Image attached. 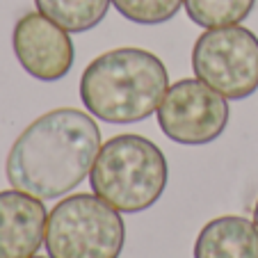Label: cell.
I'll return each instance as SVG.
<instances>
[{
    "label": "cell",
    "instance_id": "obj_1",
    "mask_svg": "<svg viewBox=\"0 0 258 258\" xmlns=\"http://www.w3.org/2000/svg\"><path fill=\"white\" fill-rule=\"evenodd\" d=\"M101 128L92 114L57 107L37 117L12 144L5 162L14 190L57 199L89 176L101 151Z\"/></svg>",
    "mask_w": 258,
    "mask_h": 258
},
{
    "label": "cell",
    "instance_id": "obj_2",
    "mask_svg": "<svg viewBox=\"0 0 258 258\" xmlns=\"http://www.w3.org/2000/svg\"><path fill=\"white\" fill-rule=\"evenodd\" d=\"M169 89V73L158 55L144 48H114L87 64L80 101L105 123H137L151 117Z\"/></svg>",
    "mask_w": 258,
    "mask_h": 258
},
{
    "label": "cell",
    "instance_id": "obj_3",
    "mask_svg": "<svg viewBox=\"0 0 258 258\" xmlns=\"http://www.w3.org/2000/svg\"><path fill=\"white\" fill-rule=\"evenodd\" d=\"M167 178L165 153L151 140L133 133L110 137L89 171L94 195L126 215L151 208L165 195Z\"/></svg>",
    "mask_w": 258,
    "mask_h": 258
},
{
    "label": "cell",
    "instance_id": "obj_4",
    "mask_svg": "<svg viewBox=\"0 0 258 258\" xmlns=\"http://www.w3.org/2000/svg\"><path fill=\"white\" fill-rule=\"evenodd\" d=\"M123 242L126 226L119 210L96 195L67 197L48 213V258H119Z\"/></svg>",
    "mask_w": 258,
    "mask_h": 258
},
{
    "label": "cell",
    "instance_id": "obj_5",
    "mask_svg": "<svg viewBox=\"0 0 258 258\" xmlns=\"http://www.w3.org/2000/svg\"><path fill=\"white\" fill-rule=\"evenodd\" d=\"M192 69L226 101H242L258 89V37L242 25L206 30L192 48Z\"/></svg>",
    "mask_w": 258,
    "mask_h": 258
},
{
    "label": "cell",
    "instance_id": "obj_6",
    "mask_svg": "<svg viewBox=\"0 0 258 258\" xmlns=\"http://www.w3.org/2000/svg\"><path fill=\"white\" fill-rule=\"evenodd\" d=\"M160 131L183 146L215 142L229 123V103L199 78H183L169 85L156 110Z\"/></svg>",
    "mask_w": 258,
    "mask_h": 258
},
{
    "label": "cell",
    "instance_id": "obj_7",
    "mask_svg": "<svg viewBox=\"0 0 258 258\" xmlns=\"http://www.w3.org/2000/svg\"><path fill=\"white\" fill-rule=\"evenodd\" d=\"M12 46L25 73L41 83H55L64 78L76 62V48L69 30L41 12H28L16 21Z\"/></svg>",
    "mask_w": 258,
    "mask_h": 258
},
{
    "label": "cell",
    "instance_id": "obj_8",
    "mask_svg": "<svg viewBox=\"0 0 258 258\" xmlns=\"http://www.w3.org/2000/svg\"><path fill=\"white\" fill-rule=\"evenodd\" d=\"M46 213L41 199L21 190L0 192V258H32L46 240Z\"/></svg>",
    "mask_w": 258,
    "mask_h": 258
},
{
    "label": "cell",
    "instance_id": "obj_9",
    "mask_svg": "<svg viewBox=\"0 0 258 258\" xmlns=\"http://www.w3.org/2000/svg\"><path fill=\"white\" fill-rule=\"evenodd\" d=\"M195 258H258V226L240 215H224L201 229Z\"/></svg>",
    "mask_w": 258,
    "mask_h": 258
},
{
    "label": "cell",
    "instance_id": "obj_10",
    "mask_svg": "<svg viewBox=\"0 0 258 258\" xmlns=\"http://www.w3.org/2000/svg\"><path fill=\"white\" fill-rule=\"evenodd\" d=\"M112 0H34L37 12L69 32H87L105 19Z\"/></svg>",
    "mask_w": 258,
    "mask_h": 258
},
{
    "label": "cell",
    "instance_id": "obj_11",
    "mask_svg": "<svg viewBox=\"0 0 258 258\" xmlns=\"http://www.w3.org/2000/svg\"><path fill=\"white\" fill-rule=\"evenodd\" d=\"M183 5L192 23L210 30L240 25L256 7V0H185Z\"/></svg>",
    "mask_w": 258,
    "mask_h": 258
},
{
    "label": "cell",
    "instance_id": "obj_12",
    "mask_svg": "<svg viewBox=\"0 0 258 258\" xmlns=\"http://www.w3.org/2000/svg\"><path fill=\"white\" fill-rule=\"evenodd\" d=\"M185 0H112L123 19L140 25H158L174 19Z\"/></svg>",
    "mask_w": 258,
    "mask_h": 258
},
{
    "label": "cell",
    "instance_id": "obj_13",
    "mask_svg": "<svg viewBox=\"0 0 258 258\" xmlns=\"http://www.w3.org/2000/svg\"><path fill=\"white\" fill-rule=\"evenodd\" d=\"M253 224L258 226V204H256V210H253Z\"/></svg>",
    "mask_w": 258,
    "mask_h": 258
},
{
    "label": "cell",
    "instance_id": "obj_14",
    "mask_svg": "<svg viewBox=\"0 0 258 258\" xmlns=\"http://www.w3.org/2000/svg\"><path fill=\"white\" fill-rule=\"evenodd\" d=\"M32 258H41V256H32Z\"/></svg>",
    "mask_w": 258,
    "mask_h": 258
}]
</instances>
